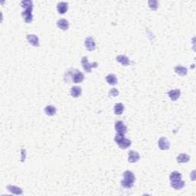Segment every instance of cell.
Instances as JSON below:
<instances>
[{
	"label": "cell",
	"mask_w": 196,
	"mask_h": 196,
	"mask_svg": "<svg viewBox=\"0 0 196 196\" xmlns=\"http://www.w3.org/2000/svg\"><path fill=\"white\" fill-rule=\"evenodd\" d=\"M65 75H67V80H66V82L68 81V80L71 78L72 80V82L76 83V84H78V83H80V82L83 81L84 78L83 73L78 71L77 70H76L74 74L73 71H69L65 74Z\"/></svg>",
	"instance_id": "obj_1"
},
{
	"label": "cell",
	"mask_w": 196,
	"mask_h": 196,
	"mask_svg": "<svg viewBox=\"0 0 196 196\" xmlns=\"http://www.w3.org/2000/svg\"><path fill=\"white\" fill-rule=\"evenodd\" d=\"M81 64L83 67H84V70L86 72H88V73H90L92 68H95V67H97L98 66V64L97 62H94V63L92 64L89 63L87 57H82Z\"/></svg>",
	"instance_id": "obj_2"
},
{
	"label": "cell",
	"mask_w": 196,
	"mask_h": 196,
	"mask_svg": "<svg viewBox=\"0 0 196 196\" xmlns=\"http://www.w3.org/2000/svg\"><path fill=\"white\" fill-rule=\"evenodd\" d=\"M115 130L117 133L125 134L127 132V127L123 123V121L118 120L115 123Z\"/></svg>",
	"instance_id": "obj_3"
},
{
	"label": "cell",
	"mask_w": 196,
	"mask_h": 196,
	"mask_svg": "<svg viewBox=\"0 0 196 196\" xmlns=\"http://www.w3.org/2000/svg\"><path fill=\"white\" fill-rule=\"evenodd\" d=\"M32 8H26L25 10L22 12V15L23 18H24V21L25 22L30 23L32 22Z\"/></svg>",
	"instance_id": "obj_4"
},
{
	"label": "cell",
	"mask_w": 196,
	"mask_h": 196,
	"mask_svg": "<svg viewBox=\"0 0 196 196\" xmlns=\"http://www.w3.org/2000/svg\"><path fill=\"white\" fill-rule=\"evenodd\" d=\"M84 45H85L86 48L88 49V51H94L96 48V44L94 41V38L92 37L89 36L85 39L84 41Z\"/></svg>",
	"instance_id": "obj_5"
},
{
	"label": "cell",
	"mask_w": 196,
	"mask_h": 196,
	"mask_svg": "<svg viewBox=\"0 0 196 196\" xmlns=\"http://www.w3.org/2000/svg\"><path fill=\"white\" fill-rule=\"evenodd\" d=\"M158 146L162 150H167L169 149V142L165 137H161L158 141Z\"/></svg>",
	"instance_id": "obj_6"
},
{
	"label": "cell",
	"mask_w": 196,
	"mask_h": 196,
	"mask_svg": "<svg viewBox=\"0 0 196 196\" xmlns=\"http://www.w3.org/2000/svg\"><path fill=\"white\" fill-rule=\"evenodd\" d=\"M139 155L137 152L133 151V150H130V151L129 152L128 160L130 162L135 163V162H136L137 161H139Z\"/></svg>",
	"instance_id": "obj_7"
},
{
	"label": "cell",
	"mask_w": 196,
	"mask_h": 196,
	"mask_svg": "<svg viewBox=\"0 0 196 196\" xmlns=\"http://www.w3.org/2000/svg\"><path fill=\"white\" fill-rule=\"evenodd\" d=\"M168 95L169 97V98L172 100H177L179 98L180 95H181V91L178 89H176V90H171L168 92Z\"/></svg>",
	"instance_id": "obj_8"
},
{
	"label": "cell",
	"mask_w": 196,
	"mask_h": 196,
	"mask_svg": "<svg viewBox=\"0 0 196 196\" xmlns=\"http://www.w3.org/2000/svg\"><path fill=\"white\" fill-rule=\"evenodd\" d=\"M185 182L182 181V179L175 180V181H171V186L173 188L176 190H180L184 188L185 186Z\"/></svg>",
	"instance_id": "obj_9"
},
{
	"label": "cell",
	"mask_w": 196,
	"mask_h": 196,
	"mask_svg": "<svg viewBox=\"0 0 196 196\" xmlns=\"http://www.w3.org/2000/svg\"><path fill=\"white\" fill-rule=\"evenodd\" d=\"M27 39L31 45L35 46V47H38L39 46V40L38 36L35 35H27Z\"/></svg>",
	"instance_id": "obj_10"
},
{
	"label": "cell",
	"mask_w": 196,
	"mask_h": 196,
	"mask_svg": "<svg viewBox=\"0 0 196 196\" xmlns=\"http://www.w3.org/2000/svg\"><path fill=\"white\" fill-rule=\"evenodd\" d=\"M116 60L123 66H129L130 64V61L125 55H119L116 57Z\"/></svg>",
	"instance_id": "obj_11"
},
{
	"label": "cell",
	"mask_w": 196,
	"mask_h": 196,
	"mask_svg": "<svg viewBox=\"0 0 196 196\" xmlns=\"http://www.w3.org/2000/svg\"><path fill=\"white\" fill-rule=\"evenodd\" d=\"M57 25L61 30L66 31L69 28V22L64 18H61L57 22Z\"/></svg>",
	"instance_id": "obj_12"
},
{
	"label": "cell",
	"mask_w": 196,
	"mask_h": 196,
	"mask_svg": "<svg viewBox=\"0 0 196 196\" xmlns=\"http://www.w3.org/2000/svg\"><path fill=\"white\" fill-rule=\"evenodd\" d=\"M67 8H68V4L65 2H60L57 5V12H59L60 14H64L67 12Z\"/></svg>",
	"instance_id": "obj_13"
},
{
	"label": "cell",
	"mask_w": 196,
	"mask_h": 196,
	"mask_svg": "<svg viewBox=\"0 0 196 196\" xmlns=\"http://www.w3.org/2000/svg\"><path fill=\"white\" fill-rule=\"evenodd\" d=\"M81 92L82 90L80 87H78V86H74L73 88H71V95L73 97L77 98L81 95Z\"/></svg>",
	"instance_id": "obj_14"
},
{
	"label": "cell",
	"mask_w": 196,
	"mask_h": 196,
	"mask_svg": "<svg viewBox=\"0 0 196 196\" xmlns=\"http://www.w3.org/2000/svg\"><path fill=\"white\" fill-rule=\"evenodd\" d=\"M175 72L180 76H186L187 74L188 70H187V68L186 67L178 65L175 67Z\"/></svg>",
	"instance_id": "obj_15"
},
{
	"label": "cell",
	"mask_w": 196,
	"mask_h": 196,
	"mask_svg": "<svg viewBox=\"0 0 196 196\" xmlns=\"http://www.w3.org/2000/svg\"><path fill=\"white\" fill-rule=\"evenodd\" d=\"M7 189H8L10 192H12V194L15 195H22L23 193L22 189L21 188H18L17 186H7Z\"/></svg>",
	"instance_id": "obj_16"
},
{
	"label": "cell",
	"mask_w": 196,
	"mask_h": 196,
	"mask_svg": "<svg viewBox=\"0 0 196 196\" xmlns=\"http://www.w3.org/2000/svg\"><path fill=\"white\" fill-rule=\"evenodd\" d=\"M190 160V156L185 153H181L178 155L177 161L179 163H186Z\"/></svg>",
	"instance_id": "obj_17"
},
{
	"label": "cell",
	"mask_w": 196,
	"mask_h": 196,
	"mask_svg": "<svg viewBox=\"0 0 196 196\" xmlns=\"http://www.w3.org/2000/svg\"><path fill=\"white\" fill-rule=\"evenodd\" d=\"M123 177H124L125 180H127V181H130L131 182H133L134 183L135 182V176L134 174L131 171H126L123 173Z\"/></svg>",
	"instance_id": "obj_18"
},
{
	"label": "cell",
	"mask_w": 196,
	"mask_h": 196,
	"mask_svg": "<svg viewBox=\"0 0 196 196\" xmlns=\"http://www.w3.org/2000/svg\"><path fill=\"white\" fill-rule=\"evenodd\" d=\"M124 111V106L121 103L116 104L114 106V113L116 115H120Z\"/></svg>",
	"instance_id": "obj_19"
},
{
	"label": "cell",
	"mask_w": 196,
	"mask_h": 196,
	"mask_svg": "<svg viewBox=\"0 0 196 196\" xmlns=\"http://www.w3.org/2000/svg\"><path fill=\"white\" fill-rule=\"evenodd\" d=\"M130 145H131V141L128 139H126V138H124V139H123L120 143H118L119 147L123 149H127L129 146H130Z\"/></svg>",
	"instance_id": "obj_20"
},
{
	"label": "cell",
	"mask_w": 196,
	"mask_h": 196,
	"mask_svg": "<svg viewBox=\"0 0 196 196\" xmlns=\"http://www.w3.org/2000/svg\"><path fill=\"white\" fill-rule=\"evenodd\" d=\"M106 80L110 85H114L117 83V78L114 74H109L106 77Z\"/></svg>",
	"instance_id": "obj_21"
},
{
	"label": "cell",
	"mask_w": 196,
	"mask_h": 196,
	"mask_svg": "<svg viewBox=\"0 0 196 196\" xmlns=\"http://www.w3.org/2000/svg\"><path fill=\"white\" fill-rule=\"evenodd\" d=\"M56 108L53 106H47L45 108V113L48 115V116H53L56 113Z\"/></svg>",
	"instance_id": "obj_22"
},
{
	"label": "cell",
	"mask_w": 196,
	"mask_h": 196,
	"mask_svg": "<svg viewBox=\"0 0 196 196\" xmlns=\"http://www.w3.org/2000/svg\"><path fill=\"white\" fill-rule=\"evenodd\" d=\"M169 178L170 181H175V180L182 179V175H181L179 172H178L177 171H175L170 175Z\"/></svg>",
	"instance_id": "obj_23"
},
{
	"label": "cell",
	"mask_w": 196,
	"mask_h": 196,
	"mask_svg": "<svg viewBox=\"0 0 196 196\" xmlns=\"http://www.w3.org/2000/svg\"><path fill=\"white\" fill-rule=\"evenodd\" d=\"M21 6L23 8H33V2L32 1H22L21 2Z\"/></svg>",
	"instance_id": "obj_24"
},
{
	"label": "cell",
	"mask_w": 196,
	"mask_h": 196,
	"mask_svg": "<svg viewBox=\"0 0 196 196\" xmlns=\"http://www.w3.org/2000/svg\"><path fill=\"white\" fill-rule=\"evenodd\" d=\"M121 186L125 188H131L133 186V182L123 179V181H121Z\"/></svg>",
	"instance_id": "obj_25"
},
{
	"label": "cell",
	"mask_w": 196,
	"mask_h": 196,
	"mask_svg": "<svg viewBox=\"0 0 196 196\" xmlns=\"http://www.w3.org/2000/svg\"><path fill=\"white\" fill-rule=\"evenodd\" d=\"M149 3V8H151L152 10H156L158 8V2L155 0H150L148 2Z\"/></svg>",
	"instance_id": "obj_26"
},
{
	"label": "cell",
	"mask_w": 196,
	"mask_h": 196,
	"mask_svg": "<svg viewBox=\"0 0 196 196\" xmlns=\"http://www.w3.org/2000/svg\"><path fill=\"white\" fill-rule=\"evenodd\" d=\"M125 136H124V134H120V133H117V134L116 135V136H115L114 138V140L115 142H116L117 144H118L119 143H120L121 141L123 140V139H124Z\"/></svg>",
	"instance_id": "obj_27"
},
{
	"label": "cell",
	"mask_w": 196,
	"mask_h": 196,
	"mask_svg": "<svg viewBox=\"0 0 196 196\" xmlns=\"http://www.w3.org/2000/svg\"><path fill=\"white\" fill-rule=\"evenodd\" d=\"M119 95V91L116 88H113L110 90V93H109V96L110 97H116Z\"/></svg>",
	"instance_id": "obj_28"
}]
</instances>
